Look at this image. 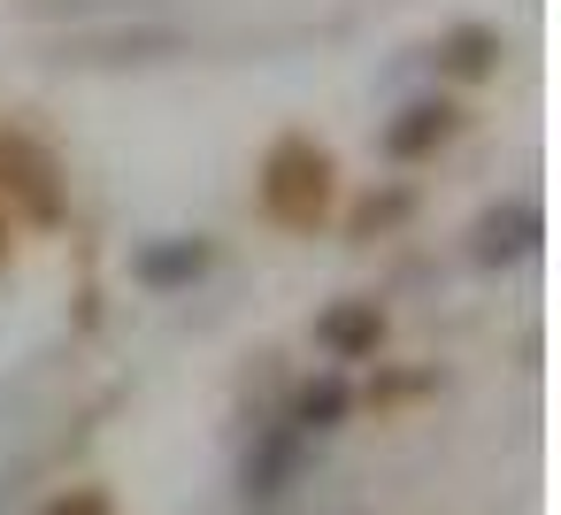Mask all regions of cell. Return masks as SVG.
I'll return each instance as SVG.
<instances>
[{
	"mask_svg": "<svg viewBox=\"0 0 561 515\" xmlns=\"http://www.w3.org/2000/svg\"><path fill=\"white\" fill-rule=\"evenodd\" d=\"M254 208H262V224L285 231V239H316V231L339 216V162H331V147L308 139V131L270 139V154H262V170H254Z\"/></svg>",
	"mask_w": 561,
	"mask_h": 515,
	"instance_id": "1",
	"label": "cell"
},
{
	"mask_svg": "<svg viewBox=\"0 0 561 515\" xmlns=\"http://www.w3.org/2000/svg\"><path fill=\"white\" fill-rule=\"evenodd\" d=\"M300 469H308V438H300L293 423L262 431V438H254V454H247V469H239V492H247V507H277V500L300 484Z\"/></svg>",
	"mask_w": 561,
	"mask_h": 515,
	"instance_id": "2",
	"label": "cell"
},
{
	"mask_svg": "<svg viewBox=\"0 0 561 515\" xmlns=\"http://www.w3.org/2000/svg\"><path fill=\"white\" fill-rule=\"evenodd\" d=\"M316 346H323L331 362H377V346H385V308H377V300H339V308H323V316H316Z\"/></svg>",
	"mask_w": 561,
	"mask_h": 515,
	"instance_id": "3",
	"label": "cell"
},
{
	"mask_svg": "<svg viewBox=\"0 0 561 515\" xmlns=\"http://www.w3.org/2000/svg\"><path fill=\"white\" fill-rule=\"evenodd\" d=\"M0 193H16L39 224H55V162L24 131H0Z\"/></svg>",
	"mask_w": 561,
	"mask_h": 515,
	"instance_id": "4",
	"label": "cell"
},
{
	"mask_svg": "<svg viewBox=\"0 0 561 515\" xmlns=\"http://www.w3.org/2000/svg\"><path fill=\"white\" fill-rule=\"evenodd\" d=\"M346 415H354V385H346V377H308V385L293 392V415H285V423H293L300 438H323V431H339Z\"/></svg>",
	"mask_w": 561,
	"mask_h": 515,
	"instance_id": "5",
	"label": "cell"
},
{
	"mask_svg": "<svg viewBox=\"0 0 561 515\" xmlns=\"http://www.w3.org/2000/svg\"><path fill=\"white\" fill-rule=\"evenodd\" d=\"M454 139V101H415V108H400V124L385 131V147L400 154V162H423L431 147H446Z\"/></svg>",
	"mask_w": 561,
	"mask_h": 515,
	"instance_id": "6",
	"label": "cell"
},
{
	"mask_svg": "<svg viewBox=\"0 0 561 515\" xmlns=\"http://www.w3.org/2000/svg\"><path fill=\"white\" fill-rule=\"evenodd\" d=\"M438 70H446V78H492V70H500V32H484V24L446 32V39H438Z\"/></svg>",
	"mask_w": 561,
	"mask_h": 515,
	"instance_id": "7",
	"label": "cell"
},
{
	"mask_svg": "<svg viewBox=\"0 0 561 515\" xmlns=\"http://www.w3.org/2000/svg\"><path fill=\"white\" fill-rule=\"evenodd\" d=\"M538 247V208H507V216H484V262H515Z\"/></svg>",
	"mask_w": 561,
	"mask_h": 515,
	"instance_id": "8",
	"label": "cell"
},
{
	"mask_svg": "<svg viewBox=\"0 0 561 515\" xmlns=\"http://www.w3.org/2000/svg\"><path fill=\"white\" fill-rule=\"evenodd\" d=\"M39 515H124V507H116V492H108V484H62Z\"/></svg>",
	"mask_w": 561,
	"mask_h": 515,
	"instance_id": "9",
	"label": "cell"
},
{
	"mask_svg": "<svg viewBox=\"0 0 561 515\" xmlns=\"http://www.w3.org/2000/svg\"><path fill=\"white\" fill-rule=\"evenodd\" d=\"M201 262H208V247H193V254H154L147 277H154V285H178V277H201Z\"/></svg>",
	"mask_w": 561,
	"mask_h": 515,
	"instance_id": "10",
	"label": "cell"
},
{
	"mask_svg": "<svg viewBox=\"0 0 561 515\" xmlns=\"http://www.w3.org/2000/svg\"><path fill=\"white\" fill-rule=\"evenodd\" d=\"M9 247H16V216L0 208V262H9Z\"/></svg>",
	"mask_w": 561,
	"mask_h": 515,
	"instance_id": "11",
	"label": "cell"
}]
</instances>
